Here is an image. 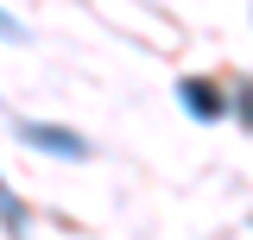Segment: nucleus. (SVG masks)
<instances>
[{
	"label": "nucleus",
	"mask_w": 253,
	"mask_h": 240,
	"mask_svg": "<svg viewBox=\"0 0 253 240\" xmlns=\"http://www.w3.org/2000/svg\"><path fill=\"white\" fill-rule=\"evenodd\" d=\"M0 38H19V26H13V19H6V13H0Z\"/></svg>",
	"instance_id": "nucleus-5"
},
{
	"label": "nucleus",
	"mask_w": 253,
	"mask_h": 240,
	"mask_svg": "<svg viewBox=\"0 0 253 240\" xmlns=\"http://www.w3.org/2000/svg\"><path fill=\"white\" fill-rule=\"evenodd\" d=\"M177 95H184V108H190L196 120H215V114H221V95L209 89V82H177Z\"/></svg>",
	"instance_id": "nucleus-2"
},
{
	"label": "nucleus",
	"mask_w": 253,
	"mask_h": 240,
	"mask_svg": "<svg viewBox=\"0 0 253 240\" xmlns=\"http://www.w3.org/2000/svg\"><path fill=\"white\" fill-rule=\"evenodd\" d=\"M241 126H253V89H241Z\"/></svg>",
	"instance_id": "nucleus-4"
},
{
	"label": "nucleus",
	"mask_w": 253,
	"mask_h": 240,
	"mask_svg": "<svg viewBox=\"0 0 253 240\" xmlns=\"http://www.w3.org/2000/svg\"><path fill=\"white\" fill-rule=\"evenodd\" d=\"M0 228H6L13 240H26V202H19L6 183H0Z\"/></svg>",
	"instance_id": "nucleus-3"
},
{
	"label": "nucleus",
	"mask_w": 253,
	"mask_h": 240,
	"mask_svg": "<svg viewBox=\"0 0 253 240\" xmlns=\"http://www.w3.org/2000/svg\"><path fill=\"white\" fill-rule=\"evenodd\" d=\"M13 133H19V146L57 152V158H89V139H76V133H63V126H38V120H19Z\"/></svg>",
	"instance_id": "nucleus-1"
}]
</instances>
